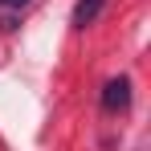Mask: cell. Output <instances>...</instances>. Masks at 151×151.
<instances>
[{"label": "cell", "instance_id": "obj_1", "mask_svg": "<svg viewBox=\"0 0 151 151\" xmlns=\"http://www.w3.org/2000/svg\"><path fill=\"white\" fill-rule=\"evenodd\" d=\"M131 106V78H110L102 86V110L106 114H123Z\"/></svg>", "mask_w": 151, "mask_h": 151}, {"label": "cell", "instance_id": "obj_2", "mask_svg": "<svg viewBox=\"0 0 151 151\" xmlns=\"http://www.w3.org/2000/svg\"><path fill=\"white\" fill-rule=\"evenodd\" d=\"M102 8H106V0H78L74 4V29H90L102 17Z\"/></svg>", "mask_w": 151, "mask_h": 151}, {"label": "cell", "instance_id": "obj_3", "mask_svg": "<svg viewBox=\"0 0 151 151\" xmlns=\"http://www.w3.org/2000/svg\"><path fill=\"white\" fill-rule=\"evenodd\" d=\"M0 4H4V8H25L29 0H0Z\"/></svg>", "mask_w": 151, "mask_h": 151}]
</instances>
